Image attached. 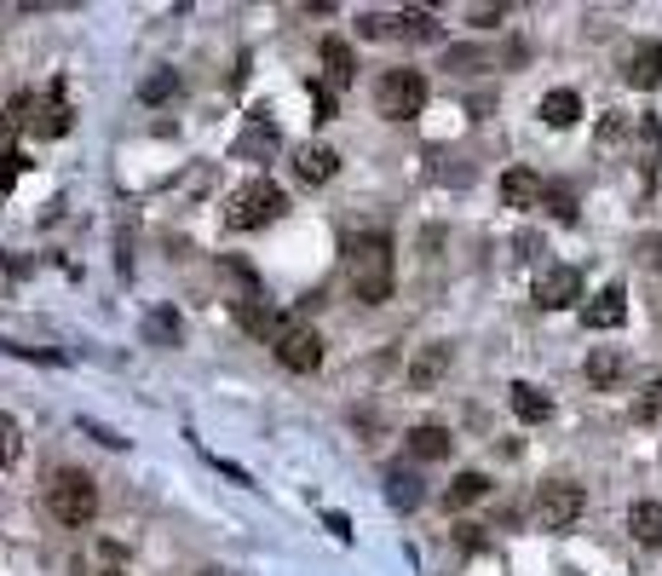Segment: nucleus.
<instances>
[{"mask_svg":"<svg viewBox=\"0 0 662 576\" xmlns=\"http://www.w3.org/2000/svg\"><path fill=\"white\" fill-rule=\"evenodd\" d=\"M18 167H23V156H18V150H7V156H0V191L18 185Z\"/></svg>","mask_w":662,"mask_h":576,"instance_id":"nucleus-32","label":"nucleus"},{"mask_svg":"<svg viewBox=\"0 0 662 576\" xmlns=\"http://www.w3.org/2000/svg\"><path fill=\"white\" fill-rule=\"evenodd\" d=\"M312 110H317V121H335V93L317 87V81H312Z\"/></svg>","mask_w":662,"mask_h":576,"instance_id":"nucleus-31","label":"nucleus"},{"mask_svg":"<svg viewBox=\"0 0 662 576\" xmlns=\"http://www.w3.org/2000/svg\"><path fill=\"white\" fill-rule=\"evenodd\" d=\"M542 196H547V185L530 167H507L501 173V203L507 208H542Z\"/></svg>","mask_w":662,"mask_h":576,"instance_id":"nucleus-10","label":"nucleus"},{"mask_svg":"<svg viewBox=\"0 0 662 576\" xmlns=\"http://www.w3.org/2000/svg\"><path fill=\"white\" fill-rule=\"evenodd\" d=\"M144 340H150V346H173V340H180V317H173V312H150Z\"/></svg>","mask_w":662,"mask_h":576,"instance_id":"nucleus-24","label":"nucleus"},{"mask_svg":"<svg viewBox=\"0 0 662 576\" xmlns=\"http://www.w3.org/2000/svg\"><path fill=\"white\" fill-rule=\"evenodd\" d=\"M392 30L410 35V41H438V23H432V12H398Z\"/></svg>","mask_w":662,"mask_h":576,"instance_id":"nucleus-23","label":"nucleus"},{"mask_svg":"<svg viewBox=\"0 0 662 576\" xmlns=\"http://www.w3.org/2000/svg\"><path fill=\"white\" fill-rule=\"evenodd\" d=\"M628 531H633V542L662 547V502H633L628 508Z\"/></svg>","mask_w":662,"mask_h":576,"instance_id":"nucleus-16","label":"nucleus"},{"mask_svg":"<svg viewBox=\"0 0 662 576\" xmlns=\"http://www.w3.org/2000/svg\"><path fill=\"white\" fill-rule=\"evenodd\" d=\"M105 576H121V570H105Z\"/></svg>","mask_w":662,"mask_h":576,"instance_id":"nucleus-34","label":"nucleus"},{"mask_svg":"<svg viewBox=\"0 0 662 576\" xmlns=\"http://www.w3.org/2000/svg\"><path fill=\"white\" fill-rule=\"evenodd\" d=\"M513 415H519V421H530V427H536V421H547V415H553V398H547L542 387L519 381V387H513Z\"/></svg>","mask_w":662,"mask_h":576,"instance_id":"nucleus-17","label":"nucleus"},{"mask_svg":"<svg viewBox=\"0 0 662 576\" xmlns=\"http://www.w3.org/2000/svg\"><path fill=\"white\" fill-rule=\"evenodd\" d=\"M628 87H662V41H640L628 53Z\"/></svg>","mask_w":662,"mask_h":576,"instance_id":"nucleus-13","label":"nucleus"},{"mask_svg":"<svg viewBox=\"0 0 662 576\" xmlns=\"http://www.w3.org/2000/svg\"><path fill=\"white\" fill-rule=\"evenodd\" d=\"M473 23H484V30H490V23H501V7H478Z\"/></svg>","mask_w":662,"mask_h":576,"instance_id":"nucleus-33","label":"nucleus"},{"mask_svg":"<svg viewBox=\"0 0 662 576\" xmlns=\"http://www.w3.org/2000/svg\"><path fill=\"white\" fill-rule=\"evenodd\" d=\"M576 300H582V271L576 265H547L536 278V306L542 312H565Z\"/></svg>","mask_w":662,"mask_h":576,"instance_id":"nucleus-7","label":"nucleus"},{"mask_svg":"<svg viewBox=\"0 0 662 576\" xmlns=\"http://www.w3.org/2000/svg\"><path fill=\"white\" fill-rule=\"evenodd\" d=\"M633 254H640L645 271H662V237H640V242H633Z\"/></svg>","mask_w":662,"mask_h":576,"instance_id":"nucleus-30","label":"nucleus"},{"mask_svg":"<svg viewBox=\"0 0 662 576\" xmlns=\"http://www.w3.org/2000/svg\"><path fill=\"white\" fill-rule=\"evenodd\" d=\"M403 444H410V456H415V461H444L455 438H449L444 427H415V433L403 438Z\"/></svg>","mask_w":662,"mask_h":576,"instance_id":"nucleus-18","label":"nucleus"},{"mask_svg":"<svg viewBox=\"0 0 662 576\" xmlns=\"http://www.w3.org/2000/svg\"><path fill=\"white\" fill-rule=\"evenodd\" d=\"M656 415H662V374L645 381V392L633 398V421H656Z\"/></svg>","mask_w":662,"mask_h":576,"instance_id":"nucleus-26","label":"nucleus"},{"mask_svg":"<svg viewBox=\"0 0 662 576\" xmlns=\"http://www.w3.org/2000/svg\"><path fill=\"white\" fill-rule=\"evenodd\" d=\"M18 449H23L18 421H12V415H0V467H12V461H18Z\"/></svg>","mask_w":662,"mask_h":576,"instance_id":"nucleus-27","label":"nucleus"},{"mask_svg":"<svg viewBox=\"0 0 662 576\" xmlns=\"http://www.w3.org/2000/svg\"><path fill=\"white\" fill-rule=\"evenodd\" d=\"M380 116L387 121H410L426 110V81H421V69H387L380 75Z\"/></svg>","mask_w":662,"mask_h":576,"instance_id":"nucleus-3","label":"nucleus"},{"mask_svg":"<svg viewBox=\"0 0 662 576\" xmlns=\"http://www.w3.org/2000/svg\"><path fill=\"white\" fill-rule=\"evenodd\" d=\"M46 502H53V513H58L64 524H93V513H98V490H93L87 472H58L53 490H46Z\"/></svg>","mask_w":662,"mask_h":576,"instance_id":"nucleus-4","label":"nucleus"},{"mask_svg":"<svg viewBox=\"0 0 662 576\" xmlns=\"http://www.w3.org/2000/svg\"><path fill=\"white\" fill-rule=\"evenodd\" d=\"M276 144H283V133H276V121L253 116L242 139H237V162H260V156H276Z\"/></svg>","mask_w":662,"mask_h":576,"instance_id":"nucleus-12","label":"nucleus"},{"mask_svg":"<svg viewBox=\"0 0 662 576\" xmlns=\"http://www.w3.org/2000/svg\"><path fill=\"white\" fill-rule=\"evenodd\" d=\"M173 93H180V75H173V69H156V75H150V81L139 87L144 105H162V98H173Z\"/></svg>","mask_w":662,"mask_h":576,"instance_id":"nucleus-25","label":"nucleus"},{"mask_svg":"<svg viewBox=\"0 0 662 576\" xmlns=\"http://www.w3.org/2000/svg\"><path fill=\"white\" fill-rule=\"evenodd\" d=\"M392 242L387 237H358L351 242V289H358L363 306H380V300H392Z\"/></svg>","mask_w":662,"mask_h":576,"instance_id":"nucleus-1","label":"nucleus"},{"mask_svg":"<svg viewBox=\"0 0 662 576\" xmlns=\"http://www.w3.org/2000/svg\"><path fill=\"white\" fill-rule=\"evenodd\" d=\"M276 358H283V369H294V374H312V369L323 363V340H317V329H305V323H289V329L276 335Z\"/></svg>","mask_w":662,"mask_h":576,"instance_id":"nucleus-6","label":"nucleus"},{"mask_svg":"<svg viewBox=\"0 0 662 576\" xmlns=\"http://www.w3.org/2000/svg\"><path fill=\"white\" fill-rule=\"evenodd\" d=\"M283 208H289V196H283V191H276L271 180H253V185H242V191L231 196V208H225V225H231V231H260V225L283 219Z\"/></svg>","mask_w":662,"mask_h":576,"instance_id":"nucleus-2","label":"nucleus"},{"mask_svg":"<svg viewBox=\"0 0 662 576\" xmlns=\"http://www.w3.org/2000/svg\"><path fill=\"white\" fill-rule=\"evenodd\" d=\"M484 490H490V479H484V472H455L444 502H449V508H473V502H478Z\"/></svg>","mask_w":662,"mask_h":576,"instance_id":"nucleus-22","label":"nucleus"},{"mask_svg":"<svg viewBox=\"0 0 662 576\" xmlns=\"http://www.w3.org/2000/svg\"><path fill=\"white\" fill-rule=\"evenodd\" d=\"M335 167H340V156L328 144H305L300 156H294V173H300L305 185H328V180H335Z\"/></svg>","mask_w":662,"mask_h":576,"instance_id":"nucleus-14","label":"nucleus"},{"mask_svg":"<svg viewBox=\"0 0 662 576\" xmlns=\"http://www.w3.org/2000/svg\"><path fill=\"white\" fill-rule=\"evenodd\" d=\"M582 323H588V329H622V323H628V289L622 283L599 289L588 306H582Z\"/></svg>","mask_w":662,"mask_h":576,"instance_id":"nucleus-8","label":"nucleus"},{"mask_svg":"<svg viewBox=\"0 0 662 576\" xmlns=\"http://www.w3.org/2000/svg\"><path fill=\"white\" fill-rule=\"evenodd\" d=\"M387 496H392V508L410 513V508H421V479H415V472H403V467H392L387 472Z\"/></svg>","mask_w":662,"mask_h":576,"instance_id":"nucleus-21","label":"nucleus"},{"mask_svg":"<svg viewBox=\"0 0 662 576\" xmlns=\"http://www.w3.org/2000/svg\"><path fill=\"white\" fill-rule=\"evenodd\" d=\"M542 203H547V208H553L558 219H565V225L576 219V196H571L565 185H547V196H542Z\"/></svg>","mask_w":662,"mask_h":576,"instance_id":"nucleus-29","label":"nucleus"},{"mask_svg":"<svg viewBox=\"0 0 662 576\" xmlns=\"http://www.w3.org/2000/svg\"><path fill=\"white\" fill-rule=\"evenodd\" d=\"M576 116H582V98H576L571 87H558V93L542 98V121H547V128H571Z\"/></svg>","mask_w":662,"mask_h":576,"instance_id":"nucleus-19","label":"nucleus"},{"mask_svg":"<svg viewBox=\"0 0 662 576\" xmlns=\"http://www.w3.org/2000/svg\"><path fill=\"white\" fill-rule=\"evenodd\" d=\"M41 133H46V139H58V133H69V110H64V98H58V93H53V105L41 110Z\"/></svg>","mask_w":662,"mask_h":576,"instance_id":"nucleus-28","label":"nucleus"},{"mask_svg":"<svg viewBox=\"0 0 662 576\" xmlns=\"http://www.w3.org/2000/svg\"><path fill=\"white\" fill-rule=\"evenodd\" d=\"M449 358H455L449 346H421V352L410 358V387H415V392H432V387L449 374Z\"/></svg>","mask_w":662,"mask_h":576,"instance_id":"nucleus-11","label":"nucleus"},{"mask_svg":"<svg viewBox=\"0 0 662 576\" xmlns=\"http://www.w3.org/2000/svg\"><path fill=\"white\" fill-rule=\"evenodd\" d=\"M582 508H588L582 485H542V496H536V519H542V531H571V524L582 519Z\"/></svg>","mask_w":662,"mask_h":576,"instance_id":"nucleus-5","label":"nucleus"},{"mask_svg":"<svg viewBox=\"0 0 662 576\" xmlns=\"http://www.w3.org/2000/svg\"><path fill=\"white\" fill-rule=\"evenodd\" d=\"M323 69H328V87H351V75H358V53H351L340 35H328L323 41Z\"/></svg>","mask_w":662,"mask_h":576,"instance_id":"nucleus-15","label":"nucleus"},{"mask_svg":"<svg viewBox=\"0 0 662 576\" xmlns=\"http://www.w3.org/2000/svg\"><path fill=\"white\" fill-rule=\"evenodd\" d=\"M622 352H610V346H599V352H588V381L594 387H617L622 381Z\"/></svg>","mask_w":662,"mask_h":576,"instance_id":"nucleus-20","label":"nucleus"},{"mask_svg":"<svg viewBox=\"0 0 662 576\" xmlns=\"http://www.w3.org/2000/svg\"><path fill=\"white\" fill-rule=\"evenodd\" d=\"M237 323H242L248 335H260V340H276V335L289 329V323H283V312H276V306H265L260 294H242V300H237Z\"/></svg>","mask_w":662,"mask_h":576,"instance_id":"nucleus-9","label":"nucleus"}]
</instances>
